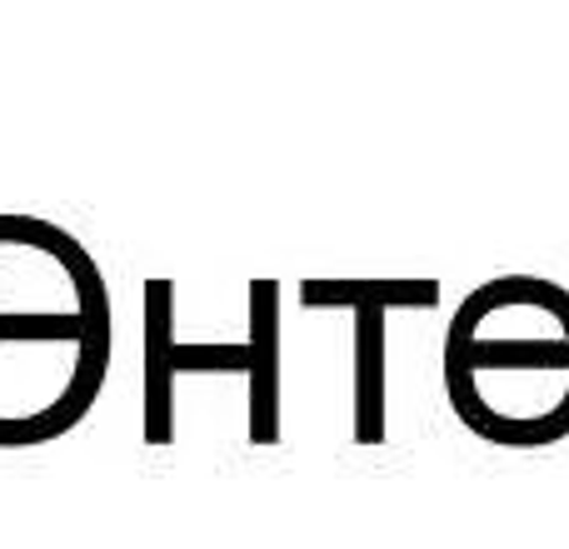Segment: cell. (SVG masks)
I'll list each match as a JSON object with an SVG mask.
<instances>
[{"mask_svg": "<svg viewBox=\"0 0 569 549\" xmlns=\"http://www.w3.org/2000/svg\"><path fill=\"white\" fill-rule=\"evenodd\" d=\"M445 390L480 440L540 450L569 435V290L500 274L465 295L445 335Z\"/></svg>", "mask_w": 569, "mask_h": 549, "instance_id": "1", "label": "cell"}]
</instances>
